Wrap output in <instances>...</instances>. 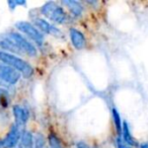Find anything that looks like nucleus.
I'll use <instances>...</instances> for the list:
<instances>
[{
	"instance_id": "3",
	"label": "nucleus",
	"mask_w": 148,
	"mask_h": 148,
	"mask_svg": "<svg viewBox=\"0 0 148 148\" xmlns=\"http://www.w3.org/2000/svg\"><path fill=\"white\" fill-rule=\"evenodd\" d=\"M15 27L25 35H27L29 39H32L37 45L42 46L44 43V35L32 23L27 21H18L15 23Z\"/></svg>"
},
{
	"instance_id": "17",
	"label": "nucleus",
	"mask_w": 148,
	"mask_h": 148,
	"mask_svg": "<svg viewBox=\"0 0 148 148\" xmlns=\"http://www.w3.org/2000/svg\"><path fill=\"white\" fill-rule=\"evenodd\" d=\"M25 1H18V0H12V1H8V5L10 6L11 9L15 8L16 6L18 5H25Z\"/></svg>"
},
{
	"instance_id": "7",
	"label": "nucleus",
	"mask_w": 148,
	"mask_h": 148,
	"mask_svg": "<svg viewBox=\"0 0 148 148\" xmlns=\"http://www.w3.org/2000/svg\"><path fill=\"white\" fill-rule=\"evenodd\" d=\"M35 27L41 32L42 34L45 33L48 35H53L55 37H60L61 36V32L60 29H58L54 25H51L50 23H48L46 19L43 18H36L35 19Z\"/></svg>"
},
{
	"instance_id": "6",
	"label": "nucleus",
	"mask_w": 148,
	"mask_h": 148,
	"mask_svg": "<svg viewBox=\"0 0 148 148\" xmlns=\"http://www.w3.org/2000/svg\"><path fill=\"white\" fill-rule=\"evenodd\" d=\"M21 138V135L19 127L14 124V125L10 128L8 134H7L4 139L1 141V145L4 148H14L17 146V143H18Z\"/></svg>"
},
{
	"instance_id": "16",
	"label": "nucleus",
	"mask_w": 148,
	"mask_h": 148,
	"mask_svg": "<svg viewBox=\"0 0 148 148\" xmlns=\"http://www.w3.org/2000/svg\"><path fill=\"white\" fill-rule=\"evenodd\" d=\"M116 145H117V148H132V146H130L122 139L121 136H118L116 139Z\"/></svg>"
},
{
	"instance_id": "12",
	"label": "nucleus",
	"mask_w": 148,
	"mask_h": 148,
	"mask_svg": "<svg viewBox=\"0 0 148 148\" xmlns=\"http://www.w3.org/2000/svg\"><path fill=\"white\" fill-rule=\"evenodd\" d=\"M120 136H121L122 139H123L127 144H129L130 146H133L136 144L135 139L133 138L131 132H130L129 125H128L127 122H123V125H122V132H121V135Z\"/></svg>"
},
{
	"instance_id": "13",
	"label": "nucleus",
	"mask_w": 148,
	"mask_h": 148,
	"mask_svg": "<svg viewBox=\"0 0 148 148\" xmlns=\"http://www.w3.org/2000/svg\"><path fill=\"white\" fill-rule=\"evenodd\" d=\"M21 143H23V148H33L34 145V138L29 132L25 131L21 135Z\"/></svg>"
},
{
	"instance_id": "20",
	"label": "nucleus",
	"mask_w": 148,
	"mask_h": 148,
	"mask_svg": "<svg viewBox=\"0 0 148 148\" xmlns=\"http://www.w3.org/2000/svg\"><path fill=\"white\" fill-rule=\"evenodd\" d=\"M139 148H148V144L147 143L141 144V145L139 146Z\"/></svg>"
},
{
	"instance_id": "8",
	"label": "nucleus",
	"mask_w": 148,
	"mask_h": 148,
	"mask_svg": "<svg viewBox=\"0 0 148 148\" xmlns=\"http://www.w3.org/2000/svg\"><path fill=\"white\" fill-rule=\"evenodd\" d=\"M12 111H13V116H14V119H15V125H17L18 127L25 125L29 117V111L25 107H21L19 105L14 106Z\"/></svg>"
},
{
	"instance_id": "14",
	"label": "nucleus",
	"mask_w": 148,
	"mask_h": 148,
	"mask_svg": "<svg viewBox=\"0 0 148 148\" xmlns=\"http://www.w3.org/2000/svg\"><path fill=\"white\" fill-rule=\"evenodd\" d=\"M112 113H113V118H114V122H115L116 130H117L118 134H119V136H120L121 135V132H122V125H123V123L121 122V117H120L118 110L115 109V108L113 109V112H112Z\"/></svg>"
},
{
	"instance_id": "1",
	"label": "nucleus",
	"mask_w": 148,
	"mask_h": 148,
	"mask_svg": "<svg viewBox=\"0 0 148 148\" xmlns=\"http://www.w3.org/2000/svg\"><path fill=\"white\" fill-rule=\"evenodd\" d=\"M0 61L5 65L13 68L21 74H23V77H25V78L31 77L34 73L33 67L27 61L13 55V54L8 53V52H4L0 50Z\"/></svg>"
},
{
	"instance_id": "5",
	"label": "nucleus",
	"mask_w": 148,
	"mask_h": 148,
	"mask_svg": "<svg viewBox=\"0 0 148 148\" xmlns=\"http://www.w3.org/2000/svg\"><path fill=\"white\" fill-rule=\"evenodd\" d=\"M21 78V73L14 70L13 68L0 64V80L4 81L7 84H15Z\"/></svg>"
},
{
	"instance_id": "11",
	"label": "nucleus",
	"mask_w": 148,
	"mask_h": 148,
	"mask_svg": "<svg viewBox=\"0 0 148 148\" xmlns=\"http://www.w3.org/2000/svg\"><path fill=\"white\" fill-rule=\"evenodd\" d=\"M62 4L65 5L69 11L74 15L75 17L80 16L83 13V6L79 1H75V0H65V1H62Z\"/></svg>"
},
{
	"instance_id": "2",
	"label": "nucleus",
	"mask_w": 148,
	"mask_h": 148,
	"mask_svg": "<svg viewBox=\"0 0 148 148\" xmlns=\"http://www.w3.org/2000/svg\"><path fill=\"white\" fill-rule=\"evenodd\" d=\"M41 12L47 18H49L53 23H58V25H62V23H66L68 19L67 13L65 12V10L61 6H59L56 2H53V1L46 2L42 6Z\"/></svg>"
},
{
	"instance_id": "9",
	"label": "nucleus",
	"mask_w": 148,
	"mask_h": 148,
	"mask_svg": "<svg viewBox=\"0 0 148 148\" xmlns=\"http://www.w3.org/2000/svg\"><path fill=\"white\" fill-rule=\"evenodd\" d=\"M70 40L73 47L76 50H82L85 47V38L84 35L77 29H70Z\"/></svg>"
},
{
	"instance_id": "22",
	"label": "nucleus",
	"mask_w": 148,
	"mask_h": 148,
	"mask_svg": "<svg viewBox=\"0 0 148 148\" xmlns=\"http://www.w3.org/2000/svg\"><path fill=\"white\" fill-rule=\"evenodd\" d=\"M0 148H2V145H1V143H0Z\"/></svg>"
},
{
	"instance_id": "21",
	"label": "nucleus",
	"mask_w": 148,
	"mask_h": 148,
	"mask_svg": "<svg viewBox=\"0 0 148 148\" xmlns=\"http://www.w3.org/2000/svg\"><path fill=\"white\" fill-rule=\"evenodd\" d=\"M14 148H23L21 146H16V147H14Z\"/></svg>"
},
{
	"instance_id": "10",
	"label": "nucleus",
	"mask_w": 148,
	"mask_h": 148,
	"mask_svg": "<svg viewBox=\"0 0 148 148\" xmlns=\"http://www.w3.org/2000/svg\"><path fill=\"white\" fill-rule=\"evenodd\" d=\"M0 48L5 49L9 52H12V53H16V54H23L21 51L18 49L15 43L10 39V37L7 35H0Z\"/></svg>"
},
{
	"instance_id": "4",
	"label": "nucleus",
	"mask_w": 148,
	"mask_h": 148,
	"mask_svg": "<svg viewBox=\"0 0 148 148\" xmlns=\"http://www.w3.org/2000/svg\"><path fill=\"white\" fill-rule=\"evenodd\" d=\"M8 36L10 37V39L15 43V45L18 47V49L21 51V53H25L27 55L31 56V57H35L37 56L38 51L36 49V47L31 43L29 41H27L23 36H21L18 33H9Z\"/></svg>"
},
{
	"instance_id": "18",
	"label": "nucleus",
	"mask_w": 148,
	"mask_h": 148,
	"mask_svg": "<svg viewBox=\"0 0 148 148\" xmlns=\"http://www.w3.org/2000/svg\"><path fill=\"white\" fill-rule=\"evenodd\" d=\"M76 148H90V147H89L86 143L80 141V142H78V143L76 144Z\"/></svg>"
},
{
	"instance_id": "19",
	"label": "nucleus",
	"mask_w": 148,
	"mask_h": 148,
	"mask_svg": "<svg viewBox=\"0 0 148 148\" xmlns=\"http://www.w3.org/2000/svg\"><path fill=\"white\" fill-rule=\"evenodd\" d=\"M7 95V92L4 90V89H2V88H0V99L3 97V95Z\"/></svg>"
},
{
	"instance_id": "15",
	"label": "nucleus",
	"mask_w": 148,
	"mask_h": 148,
	"mask_svg": "<svg viewBox=\"0 0 148 148\" xmlns=\"http://www.w3.org/2000/svg\"><path fill=\"white\" fill-rule=\"evenodd\" d=\"M49 144L50 148H63L60 139L54 133H51L49 135Z\"/></svg>"
}]
</instances>
